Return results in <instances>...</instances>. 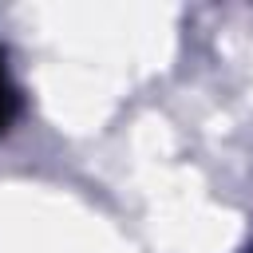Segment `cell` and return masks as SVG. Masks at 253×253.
<instances>
[{
  "mask_svg": "<svg viewBox=\"0 0 253 253\" xmlns=\"http://www.w3.org/2000/svg\"><path fill=\"white\" fill-rule=\"evenodd\" d=\"M12 107H16V95H12V87H8V75H4V51H0V130L8 126Z\"/></svg>",
  "mask_w": 253,
  "mask_h": 253,
  "instance_id": "obj_1",
  "label": "cell"
}]
</instances>
